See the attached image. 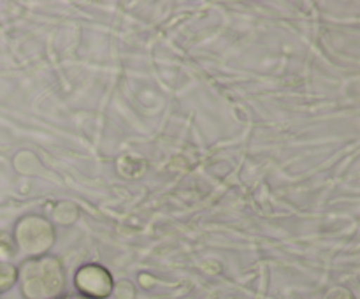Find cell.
Wrapping results in <instances>:
<instances>
[{
    "instance_id": "1",
    "label": "cell",
    "mask_w": 360,
    "mask_h": 299,
    "mask_svg": "<svg viewBox=\"0 0 360 299\" xmlns=\"http://www.w3.org/2000/svg\"><path fill=\"white\" fill-rule=\"evenodd\" d=\"M11 267H6V266H0V292L7 291V288L11 287V284H13L14 276L13 273H11Z\"/></svg>"
}]
</instances>
